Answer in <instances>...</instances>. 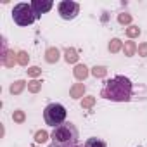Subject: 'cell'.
<instances>
[{
    "mask_svg": "<svg viewBox=\"0 0 147 147\" xmlns=\"http://www.w3.org/2000/svg\"><path fill=\"white\" fill-rule=\"evenodd\" d=\"M131 95H133V83L130 78L123 75H116L111 80H107L100 90V97L113 102H128L131 100Z\"/></svg>",
    "mask_w": 147,
    "mask_h": 147,
    "instance_id": "6da1fadb",
    "label": "cell"
},
{
    "mask_svg": "<svg viewBox=\"0 0 147 147\" xmlns=\"http://www.w3.org/2000/svg\"><path fill=\"white\" fill-rule=\"evenodd\" d=\"M52 145L55 147H71V145H76L78 144V128L73 125V123H62L59 126L54 128L52 135Z\"/></svg>",
    "mask_w": 147,
    "mask_h": 147,
    "instance_id": "7a4b0ae2",
    "label": "cell"
},
{
    "mask_svg": "<svg viewBox=\"0 0 147 147\" xmlns=\"http://www.w3.org/2000/svg\"><path fill=\"white\" fill-rule=\"evenodd\" d=\"M12 19H14V23H16L18 26H30V24H33L38 18H36L35 11L31 9V5L21 2V4L14 5V9H12Z\"/></svg>",
    "mask_w": 147,
    "mask_h": 147,
    "instance_id": "3957f363",
    "label": "cell"
},
{
    "mask_svg": "<svg viewBox=\"0 0 147 147\" xmlns=\"http://www.w3.org/2000/svg\"><path fill=\"white\" fill-rule=\"evenodd\" d=\"M66 107L62 106V104H59V102H52V104H49L47 107H45V111H43V119H45V123L49 125V126H59V125H62L64 123V119H66Z\"/></svg>",
    "mask_w": 147,
    "mask_h": 147,
    "instance_id": "277c9868",
    "label": "cell"
},
{
    "mask_svg": "<svg viewBox=\"0 0 147 147\" xmlns=\"http://www.w3.org/2000/svg\"><path fill=\"white\" fill-rule=\"evenodd\" d=\"M57 11H59V16L64 21H73L80 14V4L73 2V0H62L57 5Z\"/></svg>",
    "mask_w": 147,
    "mask_h": 147,
    "instance_id": "5b68a950",
    "label": "cell"
},
{
    "mask_svg": "<svg viewBox=\"0 0 147 147\" xmlns=\"http://www.w3.org/2000/svg\"><path fill=\"white\" fill-rule=\"evenodd\" d=\"M0 62H2V66H5V67H14L18 64V52L7 49L5 38L2 42V55H0Z\"/></svg>",
    "mask_w": 147,
    "mask_h": 147,
    "instance_id": "8992f818",
    "label": "cell"
},
{
    "mask_svg": "<svg viewBox=\"0 0 147 147\" xmlns=\"http://www.w3.org/2000/svg\"><path fill=\"white\" fill-rule=\"evenodd\" d=\"M31 5V9L35 11V14H36V18H40L42 14H45V12H49L50 9H52V2L50 0H33V2L30 4Z\"/></svg>",
    "mask_w": 147,
    "mask_h": 147,
    "instance_id": "52a82bcc",
    "label": "cell"
},
{
    "mask_svg": "<svg viewBox=\"0 0 147 147\" xmlns=\"http://www.w3.org/2000/svg\"><path fill=\"white\" fill-rule=\"evenodd\" d=\"M88 75H90V71H88V67L85 64H76L75 69H73V76H75L78 82H85L88 78Z\"/></svg>",
    "mask_w": 147,
    "mask_h": 147,
    "instance_id": "ba28073f",
    "label": "cell"
},
{
    "mask_svg": "<svg viewBox=\"0 0 147 147\" xmlns=\"http://www.w3.org/2000/svg\"><path fill=\"white\" fill-rule=\"evenodd\" d=\"M59 59H61V50H59L57 47H49V49L45 50V61H47L49 64H55Z\"/></svg>",
    "mask_w": 147,
    "mask_h": 147,
    "instance_id": "9c48e42d",
    "label": "cell"
},
{
    "mask_svg": "<svg viewBox=\"0 0 147 147\" xmlns=\"http://www.w3.org/2000/svg\"><path fill=\"white\" fill-rule=\"evenodd\" d=\"M78 59H80V55H78V50L76 49H73V47H67L66 50H64V61L67 62V64H78Z\"/></svg>",
    "mask_w": 147,
    "mask_h": 147,
    "instance_id": "30bf717a",
    "label": "cell"
},
{
    "mask_svg": "<svg viewBox=\"0 0 147 147\" xmlns=\"http://www.w3.org/2000/svg\"><path fill=\"white\" fill-rule=\"evenodd\" d=\"M85 90H87V87H85L83 83H75V85L69 88V95H71L73 99H83Z\"/></svg>",
    "mask_w": 147,
    "mask_h": 147,
    "instance_id": "8fae6325",
    "label": "cell"
},
{
    "mask_svg": "<svg viewBox=\"0 0 147 147\" xmlns=\"http://www.w3.org/2000/svg\"><path fill=\"white\" fill-rule=\"evenodd\" d=\"M28 87V83L24 82V80H16L12 85H11V88H9V92L12 94V95H19V94H23V90Z\"/></svg>",
    "mask_w": 147,
    "mask_h": 147,
    "instance_id": "7c38bea8",
    "label": "cell"
},
{
    "mask_svg": "<svg viewBox=\"0 0 147 147\" xmlns=\"http://www.w3.org/2000/svg\"><path fill=\"white\" fill-rule=\"evenodd\" d=\"M123 52H125L126 57L135 55V54H137V43H135L133 40H126V42L123 43Z\"/></svg>",
    "mask_w": 147,
    "mask_h": 147,
    "instance_id": "4fadbf2b",
    "label": "cell"
},
{
    "mask_svg": "<svg viewBox=\"0 0 147 147\" xmlns=\"http://www.w3.org/2000/svg\"><path fill=\"white\" fill-rule=\"evenodd\" d=\"M83 147H107V144H106L102 138L90 137V138H87V142L83 144Z\"/></svg>",
    "mask_w": 147,
    "mask_h": 147,
    "instance_id": "5bb4252c",
    "label": "cell"
},
{
    "mask_svg": "<svg viewBox=\"0 0 147 147\" xmlns=\"http://www.w3.org/2000/svg\"><path fill=\"white\" fill-rule=\"evenodd\" d=\"M107 49H109V52H111V54H118L119 50H123V42H121L119 38H113V40L109 42Z\"/></svg>",
    "mask_w": 147,
    "mask_h": 147,
    "instance_id": "9a60e30c",
    "label": "cell"
},
{
    "mask_svg": "<svg viewBox=\"0 0 147 147\" xmlns=\"http://www.w3.org/2000/svg\"><path fill=\"white\" fill-rule=\"evenodd\" d=\"M125 33H126L128 40H133V38H138L142 31H140V28H138V26H135V24H130V26L125 30Z\"/></svg>",
    "mask_w": 147,
    "mask_h": 147,
    "instance_id": "2e32d148",
    "label": "cell"
},
{
    "mask_svg": "<svg viewBox=\"0 0 147 147\" xmlns=\"http://www.w3.org/2000/svg\"><path fill=\"white\" fill-rule=\"evenodd\" d=\"M90 73H92V76H95V78H106L107 67H106V66H94Z\"/></svg>",
    "mask_w": 147,
    "mask_h": 147,
    "instance_id": "e0dca14e",
    "label": "cell"
},
{
    "mask_svg": "<svg viewBox=\"0 0 147 147\" xmlns=\"http://www.w3.org/2000/svg\"><path fill=\"white\" fill-rule=\"evenodd\" d=\"M95 102H97V99H95L94 95H85V97L82 99V107H83V109H92V107L95 106Z\"/></svg>",
    "mask_w": 147,
    "mask_h": 147,
    "instance_id": "ac0fdd59",
    "label": "cell"
},
{
    "mask_svg": "<svg viewBox=\"0 0 147 147\" xmlns=\"http://www.w3.org/2000/svg\"><path fill=\"white\" fill-rule=\"evenodd\" d=\"M40 90H42V82H40V80H31V82H28V92L38 94Z\"/></svg>",
    "mask_w": 147,
    "mask_h": 147,
    "instance_id": "d6986e66",
    "label": "cell"
},
{
    "mask_svg": "<svg viewBox=\"0 0 147 147\" xmlns=\"http://www.w3.org/2000/svg\"><path fill=\"white\" fill-rule=\"evenodd\" d=\"M28 62H30L28 52H26V50H19V52H18V64H19V66H28Z\"/></svg>",
    "mask_w": 147,
    "mask_h": 147,
    "instance_id": "ffe728a7",
    "label": "cell"
},
{
    "mask_svg": "<svg viewBox=\"0 0 147 147\" xmlns=\"http://www.w3.org/2000/svg\"><path fill=\"white\" fill-rule=\"evenodd\" d=\"M12 119H14V123H24L26 121V114H24V111L23 109H16L14 113H12Z\"/></svg>",
    "mask_w": 147,
    "mask_h": 147,
    "instance_id": "44dd1931",
    "label": "cell"
},
{
    "mask_svg": "<svg viewBox=\"0 0 147 147\" xmlns=\"http://www.w3.org/2000/svg\"><path fill=\"white\" fill-rule=\"evenodd\" d=\"M49 137H50V135H49L45 130H38V131L35 133V142H36V144H45V142L49 140Z\"/></svg>",
    "mask_w": 147,
    "mask_h": 147,
    "instance_id": "7402d4cb",
    "label": "cell"
},
{
    "mask_svg": "<svg viewBox=\"0 0 147 147\" xmlns=\"http://www.w3.org/2000/svg\"><path fill=\"white\" fill-rule=\"evenodd\" d=\"M26 73H28V76H31L33 80H36V78L42 75V67H40V66H31V67L26 69Z\"/></svg>",
    "mask_w": 147,
    "mask_h": 147,
    "instance_id": "603a6c76",
    "label": "cell"
},
{
    "mask_svg": "<svg viewBox=\"0 0 147 147\" xmlns=\"http://www.w3.org/2000/svg\"><path fill=\"white\" fill-rule=\"evenodd\" d=\"M131 19H133L131 14H128V12H119V14H118V23L123 24V26H125V24H130Z\"/></svg>",
    "mask_w": 147,
    "mask_h": 147,
    "instance_id": "cb8c5ba5",
    "label": "cell"
},
{
    "mask_svg": "<svg viewBox=\"0 0 147 147\" xmlns=\"http://www.w3.org/2000/svg\"><path fill=\"white\" fill-rule=\"evenodd\" d=\"M137 52H138V55L147 57V42H142V43L137 47Z\"/></svg>",
    "mask_w": 147,
    "mask_h": 147,
    "instance_id": "d4e9b609",
    "label": "cell"
},
{
    "mask_svg": "<svg viewBox=\"0 0 147 147\" xmlns=\"http://www.w3.org/2000/svg\"><path fill=\"white\" fill-rule=\"evenodd\" d=\"M71 147H82V145H78V144H76V145H71Z\"/></svg>",
    "mask_w": 147,
    "mask_h": 147,
    "instance_id": "484cf974",
    "label": "cell"
},
{
    "mask_svg": "<svg viewBox=\"0 0 147 147\" xmlns=\"http://www.w3.org/2000/svg\"><path fill=\"white\" fill-rule=\"evenodd\" d=\"M33 147H38V145H33Z\"/></svg>",
    "mask_w": 147,
    "mask_h": 147,
    "instance_id": "4316f807",
    "label": "cell"
}]
</instances>
